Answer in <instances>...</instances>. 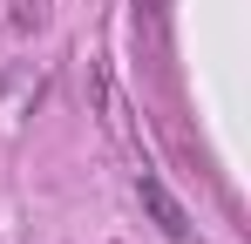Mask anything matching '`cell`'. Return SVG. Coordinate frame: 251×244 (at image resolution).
<instances>
[{"instance_id":"6da1fadb","label":"cell","mask_w":251,"mask_h":244,"mask_svg":"<svg viewBox=\"0 0 251 244\" xmlns=\"http://www.w3.org/2000/svg\"><path fill=\"white\" fill-rule=\"evenodd\" d=\"M136 190H143V203H150V217H156V231H163V238H176V244L190 238V217H183V203L163 190V176H143Z\"/></svg>"}]
</instances>
